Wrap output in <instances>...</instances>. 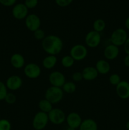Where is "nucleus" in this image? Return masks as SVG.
I'll return each instance as SVG.
<instances>
[{
	"instance_id": "nucleus-1",
	"label": "nucleus",
	"mask_w": 129,
	"mask_h": 130,
	"mask_svg": "<svg viewBox=\"0 0 129 130\" xmlns=\"http://www.w3.org/2000/svg\"><path fill=\"white\" fill-rule=\"evenodd\" d=\"M41 46L42 50L48 55H55L60 53L63 50L64 44L61 38L54 34L46 36L42 41Z\"/></svg>"
},
{
	"instance_id": "nucleus-2",
	"label": "nucleus",
	"mask_w": 129,
	"mask_h": 130,
	"mask_svg": "<svg viewBox=\"0 0 129 130\" xmlns=\"http://www.w3.org/2000/svg\"><path fill=\"white\" fill-rule=\"evenodd\" d=\"M44 96V98L52 104H56L63 100L64 92L61 88L51 86L46 90Z\"/></svg>"
},
{
	"instance_id": "nucleus-3",
	"label": "nucleus",
	"mask_w": 129,
	"mask_h": 130,
	"mask_svg": "<svg viewBox=\"0 0 129 130\" xmlns=\"http://www.w3.org/2000/svg\"><path fill=\"white\" fill-rule=\"evenodd\" d=\"M128 38L127 32L123 28H118L113 31L110 36L111 44L118 47L123 46Z\"/></svg>"
},
{
	"instance_id": "nucleus-4",
	"label": "nucleus",
	"mask_w": 129,
	"mask_h": 130,
	"mask_svg": "<svg viewBox=\"0 0 129 130\" xmlns=\"http://www.w3.org/2000/svg\"><path fill=\"white\" fill-rule=\"evenodd\" d=\"M49 122L48 114L39 111L34 115L32 125L35 130H42L46 127Z\"/></svg>"
},
{
	"instance_id": "nucleus-5",
	"label": "nucleus",
	"mask_w": 129,
	"mask_h": 130,
	"mask_svg": "<svg viewBox=\"0 0 129 130\" xmlns=\"http://www.w3.org/2000/svg\"><path fill=\"white\" fill-rule=\"evenodd\" d=\"M88 50L87 47L82 44H77L73 45L70 50V55L75 61H82L87 57Z\"/></svg>"
},
{
	"instance_id": "nucleus-6",
	"label": "nucleus",
	"mask_w": 129,
	"mask_h": 130,
	"mask_svg": "<svg viewBox=\"0 0 129 130\" xmlns=\"http://www.w3.org/2000/svg\"><path fill=\"white\" fill-rule=\"evenodd\" d=\"M49 121L54 125H60L66 121L65 113L59 108H53L48 114Z\"/></svg>"
},
{
	"instance_id": "nucleus-7",
	"label": "nucleus",
	"mask_w": 129,
	"mask_h": 130,
	"mask_svg": "<svg viewBox=\"0 0 129 130\" xmlns=\"http://www.w3.org/2000/svg\"><path fill=\"white\" fill-rule=\"evenodd\" d=\"M101 41V33L94 30L88 32L85 36V43L87 46L91 48H97Z\"/></svg>"
},
{
	"instance_id": "nucleus-8",
	"label": "nucleus",
	"mask_w": 129,
	"mask_h": 130,
	"mask_svg": "<svg viewBox=\"0 0 129 130\" xmlns=\"http://www.w3.org/2000/svg\"><path fill=\"white\" fill-rule=\"evenodd\" d=\"M24 72L27 78L35 79L38 78L41 74V69L37 63H29L24 66Z\"/></svg>"
},
{
	"instance_id": "nucleus-9",
	"label": "nucleus",
	"mask_w": 129,
	"mask_h": 130,
	"mask_svg": "<svg viewBox=\"0 0 129 130\" xmlns=\"http://www.w3.org/2000/svg\"><path fill=\"white\" fill-rule=\"evenodd\" d=\"M25 24L28 30L34 32V31L40 28L41 20L39 17L36 14H29L25 19Z\"/></svg>"
},
{
	"instance_id": "nucleus-10",
	"label": "nucleus",
	"mask_w": 129,
	"mask_h": 130,
	"mask_svg": "<svg viewBox=\"0 0 129 130\" xmlns=\"http://www.w3.org/2000/svg\"><path fill=\"white\" fill-rule=\"evenodd\" d=\"M48 79L51 86L59 88H61L66 82L64 75L58 71H54L51 72L48 77Z\"/></svg>"
},
{
	"instance_id": "nucleus-11",
	"label": "nucleus",
	"mask_w": 129,
	"mask_h": 130,
	"mask_svg": "<svg viewBox=\"0 0 129 130\" xmlns=\"http://www.w3.org/2000/svg\"><path fill=\"white\" fill-rule=\"evenodd\" d=\"M29 9L24 3H18L15 5L12 9V15L16 20H24L27 17Z\"/></svg>"
},
{
	"instance_id": "nucleus-12",
	"label": "nucleus",
	"mask_w": 129,
	"mask_h": 130,
	"mask_svg": "<svg viewBox=\"0 0 129 130\" xmlns=\"http://www.w3.org/2000/svg\"><path fill=\"white\" fill-rule=\"evenodd\" d=\"M5 85L8 90H10L11 91H16L19 90L22 86V79L18 75H12L8 77Z\"/></svg>"
},
{
	"instance_id": "nucleus-13",
	"label": "nucleus",
	"mask_w": 129,
	"mask_h": 130,
	"mask_svg": "<svg viewBox=\"0 0 129 130\" xmlns=\"http://www.w3.org/2000/svg\"><path fill=\"white\" fill-rule=\"evenodd\" d=\"M66 122L68 127L76 129L79 128L82 122V119L79 114L75 112H72L66 117Z\"/></svg>"
},
{
	"instance_id": "nucleus-14",
	"label": "nucleus",
	"mask_w": 129,
	"mask_h": 130,
	"mask_svg": "<svg viewBox=\"0 0 129 130\" xmlns=\"http://www.w3.org/2000/svg\"><path fill=\"white\" fill-rule=\"evenodd\" d=\"M116 93L121 99L125 100L129 99V83L126 81H121L116 86Z\"/></svg>"
},
{
	"instance_id": "nucleus-15",
	"label": "nucleus",
	"mask_w": 129,
	"mask_h": 130,
	"mask_svg": "<svg viewBox=\"0 0 129 130\" xmlns=\"http://www.w3.org/2000/svg\"><path fill=\"white\" fill-rule=\"evenodd\" d=\"M119 53V47L113 44H110L106 46L103 52L104 57L108 60H113L116 59L118 57Z\"/></svg>"
},
{
	"instance_id": "nucleus-16",
	"label": "nucleus",
	"mask_w": 129,
	"mask_h": 130,
	"mask_svg": "<svg viewBox=\"0 0 129 130\" xmlns=\"http://www.w3.org/2000/svg\"><path fill=\"white\" fill-rule=\"evenodd\" d=\"M83 79L87 81H92L96 79L98 76L99 73L93 66H87L83 69L82 71Z\"/></svg>"
},
{
	"instance_id": "nucleus-17",
	"label": "nucleus",
	"mask_w": 129,
	"mask_h": 130,
	"mask_svg": "<svg viewBox=\"0 0 129 130\" xmlns=\"http://www.w3.org/2000/svg\"><path fill=\"white\" fill-rule=\"evenodd\" d=\"M10 63L13 67L20 69L24 67V66H25V58L20 53H15L10 57Z\"/></svg>"
},
{
	"instance_id": "nucleus-18",
	"label": "nucleus",
	"mask_w": 129,
	"mask_h": 130,
	"mask_svg": "<svg viewBox=\"0 0 129 130\" xmlns=\"http://www.w3.org/2000/svg\"><path fill=\"white\" fill-rule=\"evenodd\" d=\"M95 68L97 70L99 74L105 75L107 74L110 72V69H111V66L110 63L104 59L99 60L96 62Z\"/></svg>"
},
{
	"instance_id": "nucleus-19",
	"label": "nucleus",
	"mask_w": 129,
	"mask_h": 130,
	"mask_svg": "<svg viewBox=\"0 0 129 130\" xmlns=\"http://www.w3.org/2000/svg\"><path fill=\"white\" fill-rule=\"evenodd\" d=\"M57 62H58V58L56 56L48 55L43 58L42 61V66L46 69L50 70L55 67Z\"/></svg>"
},
{
	"instance_id": "nucleus-20",
	"label": "nucleus",
	"mask_w": 129,
	"mask_h": 130,
	"mask_svg": "<svg viewBox=\"0 0 129 130\" xmlns=\"http://www.w3.org/2000/svg\"><path fill=\"white\" fill-rule=\"evenodd\" d=\"M79 130H98V125L95 120L91 118L82 120Z\"/></svg>"
},
{
	"instance_id": "nucleus-21",
	"label": "nucleus",
	"mask_w": 129,
	"mask_h": 130,
	"mask_svg": "<svg viewBox=\"0 0 129 130\" xmlns=\"http://www.w3.org/2000/svg\"><path fill=\"white\" fill-rule=\"evenodd\" d=\"M53 104H52L50 102L48 101L47 99L44 98V99H41L39 102L38 107H39L40 111L48 114L53 109Z\"/></svg>"
},
{
	"instance_id": "nucleus-22",
	"label": "nucleus",
	"mask_w": 129,
	"mask_h": 130,
	"mask_svg": "<svg viewBox=\"0 0 129 130\" xmlns=\"http://www.w3.org/2000/svg\"><path fill=\"white\" fill-rule=\"evenodd\" d=\"M106 25V22L103 19H97L94 21L93 24H92V28L94 31L101 33L104 30Z\"/></svg>"
},
{
	"instance_id": "nucleus-23",
	"label": "nucleus",
	"mask_w": 129,
	"mask_h": 130,
	"mask_svg": "<svg viewBox=\"0 0 129 130\" xmlns=\"http://www.w3.org/2000/svg\"><path fill=\"white\" fill-rule=\"evenodd\" d=\"M63 92L67 94H72L75 92L77 86L73 81H66L61 87Z\"/></svg>"
},
{
	"instance_id": "nucleus-24",
	"label": "nucleus",
	"mask_w": 129,
	"mask_h": 130,
	"mask_svg": "<svg viewBox=\"0 0 129 130\" xmlns=\"http://www.w3.org/2000/svg\"><path fill=\"white\" fill-rule=\"evenodd\" d=\"M75 62V61L70 55L64 56L62 57L61 60V63L62 66L64 68L67 69L72 67L74 65Z\"/></svg>"
},
{
	"instance_id": "nucleus-25",
	"label": "nucleus",
	"mask_w": 129,
	"mask_h": 130,
	"mask_svg": "<svg viewBox=\"0 0 129 130\" xmlns=\"http://www.w3.org/2000/svg\"><path fill=\"white\" fill-rule=\"evenodd\" d=\"M121 77L118 74H112L109 77V82L113 86H117L121 82Z\"/></svg>"
},
{
	"instance_id": "nucleus-26",
	"label": "nucleus",
	"mask_w": 129,
	"mask_h": 130,
	"mask_svg": "<svg viewBox=\"0 0 129 130\" xmlns=\"http://www.w3.org/2000/svg\"><path fill=\"white\" fill-rule=\"evenodd\" d=\"M11 123L8 119H0V130H11Z\"/></svg>"
},
{
	"instance_id": "nucleus-27",
	"label": "nucleus",
	"mask_w": 129,
	"mask_h": 130,
	"mask_svg": "<svg viewBox=\"0 0 129 130\" xmlns=\"http://www.w3.org/2000/svg\"><path fill=\"white\" fill-rule=\"evenodd\" d=\"M34 37L36 40L38 41H42L46 37L45 32L42 30V29L39 28V29L34 31Z\"/></svg>"
},
{
	"instance_id": "nucleus-28",
	"label": "nucleus",
	"mask_w": 129,
	"mask_h": 130,
	"mask_svg": "<svg viewBox=\"0 0 129 130\" xmlns=\"http://www.w3.org/2000/svg\"><path fill=\"white\" fill-rule=\"evenodd\" d=\"M8 93V88L5 83L0 81V101L4 100Z\"/></svg>"
},
{
	"instance_id": "nucleus-29",
	"label": "nucleus",
	"mask_w": 129,
	"mask_h": 130,
	"mask_svg": "<svg viewBox=\"0 0 129 130\" xmlns=\"http://www.w3.org/2000/svg\"><path fill=\"white\" fill-rule=\"evenodd\" d=\"M4 100H5L8 104H13L16 102V96H15V94L13 93L8 92L7 95L5 96Z\"/></svg>"
},
{
	"instance_id": "nucleus-30",
	"label": "nucleus",
	"mask_w": 129,
	"mask_h": 130,
	"mask_svg": "<svg viewBox=\"0 0 129 130\" xmlns=\"http://www.w3.org/2000/svg\"><path fill=\"white\" fill-rule=\"evenodd\" d=\"M72 79L74 83L80 82V81H82L83 79L82 72H78V71H77V72H73L72 75Z\"/></svg>"
},
{
	"instance_id": "nucleus-31",
	"label": "nucleus",
	"mask_w": 129,
	"mask_h": 130,
	"mask_svg": "<svg viewBox=\"0 0 129 130\" xmlns=\"http://www.w3.org/2000/svg\"><path fill=\"white\" fill-rule=\"evenodd\" d=\"M38 4V0H25L24 5L27 6L28 9L34 8Z\"/></svg>"
},
{
	"instance_id": "nucleus-32",
	"label": "nucleus",
	"mask_w": 129,
	"mask_h": 130,
	"mask_svg": "<svg viewBox=\"0 0 129 130\" xmlns=\"http://www.w3.org/2000/svg\"><path fill=\"white\" fill-rule=\"evenodd\" d=\"M73 0H55V2L58 6L60 7H66L70 5Z\"/></svg>"
},
{
	"instance_id": "nucleus-33",
	"label": "nucleus",
	"mask_w": 129,
	"mask_h": 130,
	"mask_svg": "<svg viewBox=\"0 0 129 130\" xmlns=\"http://www.w3.org/2000/svg\"><path fill=\"white\" fill-rule=\"evenodd\" d=\"M16 2V0H0V4L4 6H13Z\"/></svg>"
},
{
	"instance_id": "nucleus-34",
	"label": "nucleus",
	"mask_w": 129,
	"mask_h": 130,
	"mask_svg": "<svg viewBox=\"0 0 129 130\" xmlns=\"http://www.w3.org/2000/svg\"><path fill=\"white\" fill-rule=\"evenodd\" d=\"M123 48L125 53L126 55H129V38H127L125 44H123Z\"/></svg>"
},
{
	"instance_id": "nucleus-35",
	"label": "nucleus",
	"mask_w": 129,
	"mask_h": 130,
	"mask_svg": "<svg viewBox=\"0 0 129 130\" xmlns=\"http://www.w3.org/2000/svg\"><path fill=\"white\" fill-rule=\"evenodd\" d=\"M123 63L126 67H129V55H126L123 59Z\"/></svg>"
},
{
	"instance_id": "nucleus-36",
	"label": "nucleus",
	"mask_w": 129,
	"mask_h": 130,
	"mask_svg": "<svg viewBox=\"0 0 129 130\" xmlns=\"http://www.w3.org/2000/svg\"><path fill=\"white\" fill-rule=\"evenodd\" d=\"M125 27L126 28V29L129 30V17H128L126 18V20H125Z\"/></svg>"
},
{
	"instance_id": "nucleus-37",
	"label": "nucleus",
	"mask_w": 129,
	"mask_h": 130,
	"mask_svg": "<svg viewBox=\"0 0 129 130\" xmlns=\"http://www.w3.org/2000/svg\"><path fill=\"white\" fill-rule=\"evenodd\" d=\"M125 127H126V129H127V130H129V121H128L126 122V125H125Z\"/></svg>"
},
{
	"instance_id": "nucleus-38",
	"label": "nucleus",
	"mask_w": 129,
	"mask_h": 130,
	"mask_svg": "<svg viewBox=\"0 0 129 130\" xmlns=\"http://www.w3.org/2000/svg\"><path fill=\"white\" fill-rule=\"evenodd\" d=\"M66 130H76L75 129H73V128H70V127H68V128H67V129Z\"/></svg>"
}]
</instances>
